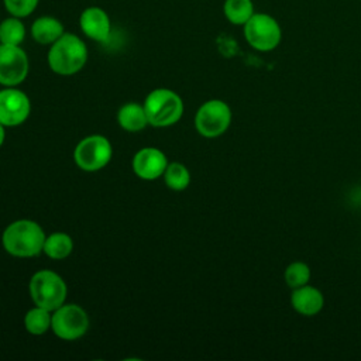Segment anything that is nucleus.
Instances as JSON below:
<instances>
[{"mask_svg":"<svg viewBox=\"0 0 361 361\" xmlns=\"http://www.w3.org/2000/svg\"><path fill=\"white\" fill-rule=\"evenodd\" d=\"M45 233L32 220H16L10 223L1 235L3 248L14 257L30 258L38 255L44 248Z\"/></svg>","mask_w":361,"mask_h":361,"instance_id":"nucleus-1","label":"nucleus"},{"mask_svg":"<svg viewBox=\"0 0 361 361\" xmlns=\"http://www.w3.org/2000/svg\"><path fill=\"white\" fill-rule=\"evenodd\" d=\"M48 65L52 72L69 76L78 73L87 61V47L78 35L63 32L48 51Z\"/></svg>","mask_w":361,"mask_h":361,"instance_id":"nucleus-2","label":"nucleus"},{"mask_svg":"<svg viewBox=\"0 0 361 361\" xmlns=\"http://www.w3.org/2000/svg\"><path fill=\"white\" fill-rule=\"evenodd\" d=\"M142 106L148 123L154 127H169L178 123L183 113V102L179 94L165 87L149 92Z\"/></svg>","mask_w":361,"mask_h":361,"instance_id":"nucleus-3","label":"nucleus"},{"mask_svg":"<svg viewBox=\"0 0 361 361\" xmlns=\"http://www.w3.org/2000/svg\"><path fill=\"white\" fill-rule=\"evenodd\" d=\"M30 295L35 306L54 312L65 303L68 288L65 281L54 271L41 269L30 279Z\"/></svg>","mask_w":361,"mask_h":361,"instance_id":"nucleus-4","label":"nucleus"},{"mask_svg":"<svg viewBox=\"0 0 361 361\" xmlns=\"http://www.w3.org/2000/svg\"><path fill=\"white\" fill-rule=\"evenodd\" d=\"M231 124V110L228 104L220 99H212L204 102L196 116L195 127L197 133L206 138H217Z\"/></svg>","mask_w":361,"mask_h":361,"instance_id":"nucleus-5","label":"nucleus"},{"mask_svg":"<svg viewBox=\"0 0 361 361\" xmlns=\"http://www.w3.org/2000/svg\"><path fill=\"white\" fill-rule=\"evenodd\" d=\"M244 37L254 49L267 52L279 45L282 31L274 17L264 13H254L244 24Z\"/></svg>","mask_w":361,"mask_h":361,"instance_id":"nucleus-6","label":"nucleus"},{"mask_svg":"<svg viewBox=\"0 0 361 361\" xmlns=\"http://www.w3.org/2000/svg\"><path fill=\"white\" fill-rule=\"evenodd\" d=\"M111 154L110 141L100 134H93L79 141L73 151V159L80 169L94 172L110 162Z\"/></svg>","mask_w":361,"mask_h":361,"instance_id":"nucleus-7","label":"nucleus"},{"mask_svg":"<svg viewBox=\"0 0 361 361\" xmlns=\"http://www.w3.org/2000/svg\"><path fill=\"white\" fill-rule=\"evenodd\" d=\"M89 327V317L79 305H62L52 312L51 329L62 340H76L82 337Z\"/></svg>","mask_w":361,"mask_h":361,"instance_id":"nucleus-8","label":"nucleus"},{"mask_svg":"<svg viewBox=\"0 0 361 361\" xmlns=\"http://www.w3.org/2000/svg\"><path fill=\"white\" fill-rule=\"evenodd\" d=\"M30 62L20 45L0 44V83L14 87L24 82L28 75Z\"/></svg>","mask_w":361,"mask_h":361,"instance_id":"nucleus-9","label":"nucleus"},{"mask_svg":"<svg viewBox=\"0 0 361 361\" xmlns=\"http://www.w3.org/2000/svg\"><path fill=\"white\" fill-rule=\"evenodd\" d=\"M31 111L28 96L16 89L6 87L0 90V123L4 127H16L23 124Z\"/></svg>","mask_w":361,"mask_h":361,"instance_id":"nucleus-10","label":"nucleus"},{"mask_svg":"<svg viewBox=\"0 0 361 361\" xmlns=\"http://www.w3.org/2000/svg\"><path fill=\"white\" fill-rule=\"evenodd\" d=\"M166 166V155L154 147L141 148L133 158V169L135 175L145 180H154L162 176Z\"/></svg>","mask_w":361,"mask_h":361,"instance_id":"nucleus-11","label":"nucleus"},{"mask_svg":"<svg viewBox=\"0 0 361 361\" xmlns=\"http://www.w3.org/2000/svg\"><path fill=\"white\" fill-rule=\"evenodd\" d=\"M79 27L87 38L104 42L110 37L111 21L104 8L99 6H89L79 16Z\"/></svg>","mask_w":361,"mask_h":361,"instance_id":"nucleus-12","label":"nucleus"},{"mask_svg":"<svg viewBox=\"0 0 361 361\" xmlns=\"http://www.w3.org/2000/svg\"><path fill=\"white\" fill-rule=\"evenodd\" d=\"M290 305L293 310L302 316H316L324 306V298L317 288L307 283L292 289Z\"/></svg>","mask_w":361,"mask_h":361,"instance_id":"nucleus-13","label":"nucleus"},{"mask_svg":"<svg viewBox=\"0 0 361 361\" xmlns=\"http://www.w3.org/2000/svg\"><path fill=\"white\" fill-rule=\"evenodd\" d=\"M31 37L35 42L42 45L54 44L63 32V24L54 16H41L31 24Z\"/></svg>","mask_w":361,"mask_h":361,"instance_id":"nucleus-14","label":"nucleus"},{"mask_svg":"<svg viewBox=\"0 0 361 361\" xmlns=\"http://www.w3.org/2000/svg\"><path fill=\"white\" fill-rule=\"evenodd\" d=\"M117 121L121 128L131 133L140 131L149 124L144 106L138 103H127L121 106L117 113Z\"/></svg>","mask_w":361,"mask_h":361,"instance_id":"nucleus-15","label":"nucleus"},{"mask_svg":"<svg viewBox=\"0 0 361 361\" xmlns=\"http://www.w3.org/2000/svg\"><path fill=\"white\" fill-rule=\"evenodd\" d=\"M73 250V241L69 234L56 231L45 237L42 251L52 259H63Z\"/></svg>","mask_w":361,"mask_h":361,"instance_id":"nucleus-16","label":"nucleus"},{"mask_svg":"<svg viewBox=\"0 0 361 361\" xmlns=\"http://www.w3.org/2000/svg\"><path fill=\"white\" fill-rule=\"evenodd\" d=\"M25 38V25L21 18L10 16L0 23V44L21 45Z\"/></svg>","mask_w":361,"mask_h":361,"instance_id":"nucleus-17","label":"nucleus"},{"mask_svg":"<svg viewBox=\"0 0 361 361\" xmlns=\"http://www.w3.org/2000/svg\"><path fill=\"white\" fill-rule=\"evenodd\" d=\"M226 18L235 25H244L254 14L251 0H226L223 6Z\"/></svg>","mask_w":361,"mask_h":361,"instance_id":"nucleus-18","label":"nucleus"},{"mask_svg":"<svg viewBox=\"0 0 361 361\" xmlns=\"http://www.w3.org/2000/svg\"><path fill=\"white\" fill-rule=\"evenodd\" d=\"M51 320H52V314L49 310L35 306L25 313L24 327L28 333L34 336H39L51 329Z\"/></svg>","mask_w":361,"mask_h":361,"instance_id":"nucleus-19","label":"nucleus"},{"mask_svg":"<svg viewBox=\"0 0 361 361\" xmlns=\"http://www.w3.org/2000/svg\"><path fill=\"white\" fill-rule=\"evenodd\" d=\"M164 180L166 186L172 190H183L190 183V173L189 169L180 162L168 164L164 172Z\"/></svg>","mask_w":361,"mask_h":361,"instance_id":"nucleus-20","label":"nucleus"},{"mask_svg":"<svg viewBox=\"0 0 361 361\" xmlns=\"http://www.w3.org/2000/svg\"><path fill=\"white\" fill-rule=\"evenodd\" d=\"M283 278H285L286 285L290 289L300 288V286L309 283L310 268L307 264H305L302 261H293L286 267V269L283 272Z\"/></svg>","mask_w":361,"mask_h":361,"instance_id":"nucleus-21","label":"nucleus"},{"mask_svg":"<svg viewBox=\"0 0 361 361\" xmlns=\"http://www.w3.org/2000/svg\"><path fill=\"white\" fill-rule=\"evenodd\" d=\"M38 3L39 0H3V6L6 11L10 16H14L18 18H25L31 16L35 11Z\"/></svg>","mask_w":361,"mask_h":361,"instance_id":"nucleus-22","label":"nucleus"},{"mask_svg":"<svg viewBox=\"0 0 361 361\" xmlns=\"http://www.w3.org/2000/svg\"><path fill=\"white\" fill-rule=\"evenodd\" d=\"M4 137H6V133H4V126L0 123V147H1V144L4 142Z\"/></svg>","mask_w":361,"mask_h":361,"instance_id":"nucleus-23","label":"nucleus"}]
</instances>
